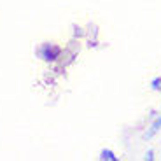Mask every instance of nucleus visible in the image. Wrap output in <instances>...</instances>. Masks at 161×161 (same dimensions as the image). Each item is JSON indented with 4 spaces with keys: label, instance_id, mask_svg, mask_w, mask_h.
Returning a JSON list of instances; mask_svg holds the SVG:
<instances>
[{
    "label": "nucleus",
    "instance_id": "1",
    "mask_svg": "<svg viewBox=\"0 0 161 161\" xmlns=\"http://www.w3.org/2000/svg\"><path fill=\"white\" fill-rule=\"evenodd\" d=\"M61 51H63V49H61L58 44H53V42H44V44H40L39 47H37L35 54H37V58H39V60L46 61V63H54L56 60H60Z\"/></svg>",
    "mask_w": 161,
    "mask_h": 161
},
{
    "label": "nucleus",
    "instance_id": "3",
    "mask_svg": "<svg viewBox=\"0 0 161 161\" xmlns=\"http://www.w3.org/2000/svg\"><path fill=\"white\" fill-rule=\"evenodd\" d=\"M98 159H102V161H119V156L110 149H102Z\"/></svg>",
    "mask_w": 161,
    "mask_h": 161
},
{
    "label": "nucleus",
    "instance_id": "5",
    "mask_svg": "<svg viewBox=\"0 0 161 161\" xmlns=\"http://www.w3.org/2000/svg\"><path fill=\"white\" fill-rule=\"evenodd\" d=\"M154 158H156V156H154V151H153V149H149V151H147V153H145L144 159H147V161H153Z\"/></svg>",
    "mask_w": 161,
    "mask_h": 161
},
{
    "label": "nucleus",
    "instance_id": "4",
    "mask_svg": "<svg viewBox=\"0 0 161 161\" xmlns=\"http://www.w3.org/2000/svg\"><path fill=\"white\" fill-rule=\"evenodd\" d=\"M151 89H154V91H161V77H154V79L151 80Z\"/></svg>",
    "mask_w": 161,
    "mask_h": 161
},
{
    "label": "nucleus",
    "instance_id": "2",
    "mask_svg": "<svg viewBox=\"0 0 161 161\" xmlns=\"http://www.w3.org/2000/svg\"><path fill=\"white\" fill-rule=\"evenodd\" d=\"M159 130H161V116L154 119V123H153V125H151V128L147 130V133H145V135H144V138H153L154 135H156V133L159 131Z\"/></svg>",
    "mask_w": 161,
    "mask_h": 161
}]
</instances>
